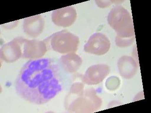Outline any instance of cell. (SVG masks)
Instances as JSON below:
<instances>
[{"mask_svg": "<svg viewBox=\"0 0 151 113\" xmlns=\"http://www.w3.org/2000/svg\"><path fill=\"white\" fill-rule=\"evenodd\" d=\"M110 46V41L105 34L96 33L91 36L85 45L84 51L90 54L103 55L108 51Z\"/></svg>", "mask_w": 151, "mask_h": 113, "instance_id": "277c9868", "label": "cell"}, {"mask_svg": "<svg viewBox=\"0 0 151 113\" xmlns=\"http://www.w3.org/2000/svg\"><path fill=\"white\" fill-rule=\"evenodd\" d=\"M60 67L49 58L30 59L24 65L15 82L21 98L36 105L48 102L63 91Z\"/></svg>", "mask_w": 151, "mask_h": 113, "instance_id": "6da1fadb", "label": "cell"}, {"mask_svg": "<svg viewBox=\"0 0 151 113\" xmlns=\"http://www.w3.org/2000/svg\"><path fill=\"white\" fill-rule=\"evenodd\" d=\"M60 63L64 69L67 72L74 73L80 67L82 60L79 56L74 53H70L61 56Z\"/></svg>", "mask_w": 151, "mask_h": 113, "instance_id": "9c48e42d", "label": "cell"}, {"mask_svg": "<svg viewBox=\"0 0 151 113\" xmlns=\"http://www.w3.org/2000/svg\"><path fill=\"white\" fill-rule=\"evenodd\" d=\"M118 68L122 77L130 79L136 74L137 67L136 62L132 58L123 56L119 60Z\"/></svg>", "mask_w": 151, "mask_h": 113, "instance_id": "ba28073f", "label": "cell"}, {"mask_svg": "<svg viewBox=\"0 0 151 113\" xmlns=\"http://www.w3.org/2000/svg\"><path fill=\"white\" fill-rule=\"evenodd\" d=\"M77 12L72 6L54 10L52 12V21L57 26L69 27L76 20Z\"/></svg>", "mask_w": 151, "mask_h": 113, "instance_id": "5b68a950", "label": "cell"}, {"mask_svg": "<svg viewBox=\"0 0 151 113\" xmlns=\"http://www.w3.org/2000/svg\"><path fill=\"white\" fill-rule=\"evenodd\" d=\"M45 21L40 15L26 18L24 21V32L32 37H37L42 32Z\"/></svg>", "mask_w": 151, "mask_h": 113, "instance_id": "52a82bcc", "label": "cell"}, {"mask_svg": "<svg viewBox=\"0 0 151 113\" xmlns=\"http://www.w3.org/2000/svg\"><path fill=\"white\" fill-rule=\"evenodd\" d=\"M110 67L105 64H98L91 66L85 73L83 80L88 85L100 84L109 74Z\"/></svg>", "mask_w": 151, "mask_h": 113, "instance_id": "8992f818", "label": "cell"}, {"mask_svg": "<svg viewBox=\"0 0 151 113\" xmlns=\"http://www.w3.org/2000/svg\"><path fill=\"white\" fill-rule=\"evenodd\" d=\"M45 44H50L53 51L62 54L74 53L78 49L79 38L68 31H61L53 34L45 40Z\"/></svg>", "mask_w": 151, "mask_h": 113, "instance_id": "3957f363", "label": "cell"}, {"mask_svg": "<svg viewBox=\"0 0 151 113\" xmlns=\"http://www.w3.org/2000/svg\"><path fill=\"white\" fill-rule=\"evenodd\" d=\"M108 22L117 32L116 43L117 46H130L134 40V30L132 18L129 12L122 6H116L109 14Z\"/></svg>", "mask_w": 151, "mask_h": 113, "instance_id": "7a4b0ae2", "label": "cell"}]
</instances>
